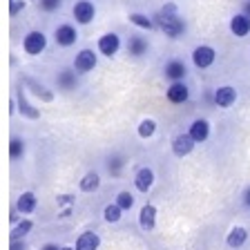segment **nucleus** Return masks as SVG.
<instances>
[{
  "instance_id": "obj_1",
  "label": "nucleus",
  "mask_w": 250,
  "mask_h": 250,
  "mask_svg": "<svg viewBox=\"0 0 250 250\" xmlns=\"http://www.w3.org/2000/svg\"><path fill=\"white\" fill-rule=\"evenodd\" d=\"M156 22H159V27H161L163 34L170 36V38H179L183 31H186V22L177 16V7L172 5V2H167V5L159 11Z\"/></svg>"
},
{
  "instance_id": "obj_2",
  "label": "nucleus",
  "mask_w": 250,
  "mask_h": 250,
  "mask_svg": "<svg viewBox=\"0 0 250 250\" xmlns=\"http://www.w3.org/2000/svg\"><path fill=\"white\" fill-rule=\"evenodd\" d=\"M47 47V38L42 31H29L25 38H22V49H25L29 56H38Z\"/></svg>"
},
{
  "instance_id": "obj_3",
  "label": "nucleus",
  "mask_w": 250,
  "mask_h": 250,
  "mask_svg": "<svg viewBox=\"0 0 250 250\" xmlns=\"http://www.w3.org/2000/svg\"><path fill=\"white\" fill-rule=\"evenodd\" d=\"M72 14H74V18H76L78 25H89V22L94 21L96 9H94V5L89 2V0H78L76 5H74Z\"/></svg>"
},
{
  "instance_id": "obj_4",
  "label": "nucleus",
  "mask_w": 250,
  "mask_h": 250,
  "mask_svg": "<svg viewBox=\"0 0 250 250\" xmlns=\"http://www.w3.org/2000/svg\"><path fill=\"white\" fill-rule=\"evenodd\" d=\"M94 67H96V54H94L92 49H81V52L76 54V58H74V69L81 74H87V72H92Z\"/></svg>"
},
{
  "instance_id": "obj_5",
  "label": "nucleus",
  "mask_w": 250,
  "mask_h": 250,
  "mask_svg": "<svg viewBox=\"0 0 250 250\" xmlns=\"http://www.w3.org/2000/svg\"><path fill=\"white\" fill-rule=\"evenodd\" d=\"M214 58H217V54H214V49L212 47H208V45H201V47H197L192 52V62L197 65L199 69H206V67H210L214 62Z\"/></svg>"
},
{
  "instance_id": "obj_6",
  "label": "nucleus",
  "mask_w": 250,
  "mask_h": 250,
  "mask_svg": "<svg viewBox=\"0 0 250 250\" xmlns=\"http://www.w3.org/2000/svg\"><path fill=\"white\" fill-rule=\"evenodd\" d=\"M190 96V89L183 81H172V85L167 87V101L170 103H186Z\"/></svg>"
},
{
  "instance_id": "obj_7",
  "label": "nucleus",
  "mask_w": 250,
  "mask_h": 250,
  "mask_svg": "<svg viewBox=\"0 0 250 250\" xmlns=\"http://www.w3.org/2000/svg\"><path fill=\"white\" fill-rule=\"evenodd\" d=\"M230 31H232L234 36H248L250 34V16L248 14H237L230 18Z\"/></svg>"
},
{
  "instance_id": "obj_8",
  "label": "nucleus",
  "mask_w": 250,
  "mask_h": 250,
  "mask_svg": "<svg viewBox=\"0 0 250 250\" xmlns=\"http://www.w3.org/2000/svg\"><path fill=\"white\" fill-rule=\"evenodd\" d=\"M119 47H121V38L116 36V34H105V36H101L99 41V52L103 54V56H114L116 52H119Z\"/></svg>"
},
{
  "instance_id": "obj_9",
  "label": "nucleus",
  "mask_w": 250,
  "mask_h": 250,
  "mask_svg": "<svg viewBox=\"0 0 250 250\" xmlns=\"http://www.w3.org/2000/svg\"><path fill=\"white\" fill-rule=\"evenodd\" d=\"M194 143H197V141L190 136V132H188V134H179V136H174V141H172V150H174L177 156H186L192 152Z\"/></svg>"
},
{
  "instance_id": "obj_10",
  "label": "nucleus",
  "mask_w": 250,
  "mask_h": 250,
  "mask_svg": "<svg viewBox=\"0 0 250 250\" xmlns=\"http://www.w3.org/2000/svg\"><path fill=\"white\" fill-rule=\"evenodd\" d=\"M54 38H56V42L61 47H69V45L76 42L78 34H76V29H74L72 25H61L56 31H54Z\"/></svg>"
},
{
  "instance_id": "obj_11",
  "label": "nucleus",
  "mask_w": 250,
  "mask_h": 250,
  "mask_svg": "<svg viewBox=\"0 0 250 250\" xmlns=\"http://www.w3.org/2000/svg\"><path fill=\"white\" fill-rule=\"evenodd\" d=\"M214 103L219 105V107H230V105L237 101V89L230 87V85H226V87H219L217 92H214Z\"/></svg>"
},
{
  "instance_id": "obj_12",
  "label": "nucleus",
  "mask_w": 250,
  "mask_h": 250,
  "mask_svg": "<svg viewBox=\"0 0 250 250\" xmlns=\"http://www.w3.org/2000/svg\"><path fill=\"white\" fill-rule=\"evenodd\" d=\"M190 136H192L197 143H203V141L210 136V123L206 119H197L190 125Z\"/></svg>"
},
{
  "instance_id": "obj_13",
  "label": "nucleus",
  "mask_w": 250,
  "mask_h": 250,
  "mask_svg": "<svg viewBox=\"0 0 250 250\" xmlns=\"http://www.w3.org/2000/svg\"><path fill=\"white\" fill-rule=\"evenodd\" d=\"M134 183H136V188H139L141 192H147V190L152 188V183H154V172H152L150 167H141V170L136 172Z\"/></svg>"
},
{
  "instance_id": "obj_14",
  "label": "nucleus",
  "mask_w": 250,
  "mask_h": 250,
  "mask_svg": "<svg viewBox=\"0 0 250 250\" xmlns=\"http://www.w3.org/2000/svg\"><path fill=\"white\" fill-rule=\"evenodd\" d=\"M56 83H58V87L62 89V92H69V89H74L78 85V81H76V69H62V72H58V76H56Z\"/></svg>"
},
{
  "instance_id": "obj_15",
  "label": "nucleus",
  "mask_w": 250,
  "mask_h": 250,
  "mask_svg": "<svg viewBox=\"0 0 250 250\" xmlns=\"http://www.w3.org/2000/svg\"><path fill=\"white\" fill-rule=\"evenodd\" d=\"M36 194L34 192H22L21 197H18V203H16V210L22 214H29L36 210Z\"/></svg>"
},
{
  "instance_id": "obj_16",
  "label": "nucleus",
  "mask_w": 250,
  "mask_h": 250,
  "mask_svg": "<svg viewBox=\"0 0 250 250\" xmlns=\"http://www.w3.org/2000/svg\"><path fill=\"white\" fill-rule=\"evenodd\" d=\"M186 65H183L181 61H170L166 65V69H163V74H166V78H170V81H183V76H186Z\"/></svg>"
},
{
  "instance_id": "obj_17",
  "label": "nucleus",
  "mask_w": 250,
  "mask_h": 250,
  "mask_svg": "<svg viewBox=\"0 0 250 250\" xmlns=\"http://www.w3.org/2000/svg\"><path fill=\"white\" fill-rule=\"evenodd\" d=\"M99 234L96 232H83L76 241V250H99Z\"/></svg>"
},
{
  "instance_id": "obj_18",
  "label": "nucleus",
  "mask_w": 250,
  "mask_h": 250,
  "mask_svg": "<svg viewBox=\"0 0 250 250\" xmlns=\"http://www.w3.org/2000/svg\"><path fill=\"white\" fill-rule=\"evenodd\" d=\"M147 52V41L141 36H130V41H127V54L134 58L143 56V54Z\"/></svg>"
},
{
  "instance_id": "obj_19",
  "label": "nucleus",
  "mask_w": 250,
  "mask_h": 250,
  "mask_svg": "<svg viewBox=\"0 0 250 250\" xmlns=\"http://www.w3.org/2000/svg\"><path fill=\"white\" fill-rule=\"evenodd\" d=\"M154 219H156V208L154 206H143V210H141V228L152 230L154 228Z\"/></svg>"
},
{
  "instance_id": "obj_20",
  "label": "nucleus",
  "mask_w": 250,
  "mask_h": 250,
  "mask_svg": "<svg viewBox=\"0 0 250 250\" xmlns=\"http://www.w3.org/2000/svg\"><path fill=\"white\" fill-rule=\"evenodd\" d=\"M99 186H101V179L96 172H87V174L81 179V190H83V192H94Z\"/></svg>"
},
{
  "instance_id": "obj_21",
  "label": "nucleus",
  "mask_w": 250,
  "mask_h": 250,
  "mask_svg": "<svg viewBox=\"0 0 250 250\" xmlns=\"http://www.w3.org/2000/svg\"><path fill=\"white\" fill-rule=\"evenodd\" d=\"M246 237H248V232H246L244 228H234L232 232L228 234V246L230 248H239V246H244Z\"/></svg>"
},
{
  "instance_id": "obj_22",
  "label": "nucleus",
  "mask_w": 250,
  "mask_h": 250,
  "mask_svg": "<svg viewBox=\"0 0 250 250\" xmlns=\"http://www.w3.org/2000/svg\"><path fill=\"white\" fill-rule=\"evenodd\" d=\"M18 105H21L22 114L29 116V119H38V116H41V114H38V109H34L29 103H27V99H25V94H22V92H18Z\"/></svg>"
},
{
  "instance_id": "obj_23",
  "label": "nucleus",
  "mask_w": 250,
  "mask_h": 250,
  "mask_svg": "<svg viewBox=\"0 0 250 250\" xmlns=\"http://www.w3.org/2000/svg\"><path fill=\"white\" fill-rule=\"evenodd\" d=\"M154 132H156V123H154V121H152V119L141 121V125H139V136H143V139H150Z\"/></svg>"
},
{
  "instance_id": "obj_24",
  "label": "nucleus",
  "mask_w": 250,
  "mask_h": 250,
  "mask_svg": "<svg viewBox=\"0 0 250 250\" xmlns=\"http://www.w3.org/2000/svg\"><path fill=\"white\" fill-rule=\"evenodd\" d=\"M31 228H34V224H31L29 219H22L21 224L14 228V232H11V239H21V237H25V234L29 232Z\"/></svg>"
},
{
  "instance_id": "obj_25",
  "label": "nucleus",
  "mask_w": 250,
  "mask_h": 250,
  "mask_svg": "<svg viewBox=\"0 0 250 250\" xmlns=\"http://www.w3.org/2000/svg\"><path fill=\"white\" fill-rule=\"evenodd\" d=\"M22 152H25V141H21V139H11V143H9V156L11 159H21L22 156Z\"/></svg>"
},
{
  "instance_id": "obj_26",
  "label": "nucleus",
  "mask_w": 250,
  "mask_h": 250,
  "mask_svg": "<svg viewBox=\"0 0 250 250\" xmlns=\"http://www.w3.org/2000/svg\"><path fill=\"white\" fill-rule=\"evenodd\" d=\"M121 212H123V208H121L119 203H112V206L105 208V219H107L109 224H116V221L121 219Z\"/></svg>"
},
{
  "instance_id": "obj_27",
  "label": "nucleus",
  "mask_w": 250,
  "mask_h": 250,
  "mask_svg": "<svg viewBox=\"0 0 250 250\" xmlns=\"http://www.w3.org/2000/svg\"><path fill=\"white\" fill-rule=\"evenodd\" d=\"M130 22H134V25L141 27V29H152V27H154V22H152L147 16H143V14H132Z\"/></svg>"
},
{
  "instance_id": "obj_28",
  "label": "nucleus",
  "mask_w": 250,
  "mask_h": 250,
  "mask_svg": "<svg viewBox=\"0 0 250 250\" xmlns=\"http://www.w3.org/2000/svg\"><path fill=\"white\" fill-rule=\"evenodd\" d=\"M116 203H119L123 210H130L132 206H134V197H132L130 192H121L119 197H116Z\"/></svg>"
},
{
  "instance_id": "obj_29",
  "label": "nucleus",
  "mask_w": 250,
  "mask_h": 250,
  "mask_svg": "<svg viewBox=\"0 0 250 250\" xmlns=\"http://www.w3.org/2000/svg\"><path fill=\"white\" fill-rule=\"evenodd\" d=\"M62 5V0H38V7L42 11H56Z\"/></svg>"
},
{
  "instance_id": "obj_30",
  "label": "nucleus",
  "mask_w": 250,
  "mask_h": 250,
  "mask_svg": "<svg viewBox=\"0 0 250 250\" xmlns=\"http://www.w3.org/2000/svg\"><path fill=\"white\" fill-rule=\"evenodd\" d=\"M121 166H123V161H121L119 156L109 159V163H107V167H109V172H112V174H119V172H121Z\"/></svg>"
},
{
  "instance_id": "obj_31",
  "label": "nucleus",
  "mask_w": 250,
  "mask_h": 250,
  "mask_svg": "<svg viewBox=\"0 0 250 250\" xmlns=\"http://www.w3.org/2000/svg\"><path fill=\"white\" fill-rule=\"evenodd\" d=\"M21 9H25V0H11V7H9V14L16 16Z\"/></svg>"
},
{
  "instance_id": "obj_32",
  "label": "nucleus",
  "mask_w": 250,
  "mask_h": 250,
  "mask_svg": "<svg viewBox=\"0 0 250 250\" xmlns=\"http://www.w3.org/2000/svg\"><path fill=\"white\" fill-rule=\"evenodd\" d=\"M11 250H27V246L22 244V241L14 239V241H11Z\"/></svg>"
},
{
  "instance_id": "obj_33",
  "label": "nucleus",
  "mask_w": 250,
  "mask_h": 250,
  "mask_svg": "<svg viewBox=\"0 0 250 250\" xmlns=\"http://www.w3.org/2000/svg\"><path fill=\"white\" fill-rule=\"evenodd\" d=\"M244 206L250 208V188H246V192H244Z\"/></svg>"
},
{
  "instance_id": "obj_34",
  "label": "nucleus",
  "mask_w": 250,
  "mask_h": 250,
  "mask_svg": "<svg viewBox=\"0 0 250 250\" xmlns=\"http://www.w3.org/2000/svg\"><path fill=\"white\" fill-rule=\"evenodd\" d=\"M42 250H62V248H58L56 244H47V246H42Z\"/></svg>"
},
{
  "instance_id": "obj_35",
  "label": "nucleus",
  "mask_w": 250,
  "mask_h": 250,
  "mask_svg": "<svg viewBox=\"0 0 250 250\" xmlns=\"http://www.w3.org/2000/svg\"><path fill=\"white\" fill-rule=\"evenodd\" d=\"M244 14L250 16V0H246V2H244Z\"/></svg>"
},
{
  "instance_id": "obj_36",
  "label": "nucleus",
  "mask_w": 250,
  "mask_h": 250,
  "mask_svg": "<svg viewBox=\"0 0 250 250\" xmlns=\"http://www.w3.org/2000/svg\"><path fill=\"white\" fill-rule=\"evenodd\" d=\"M62 250H69V248H62Z\"/></svg>"
}]
</instances>
